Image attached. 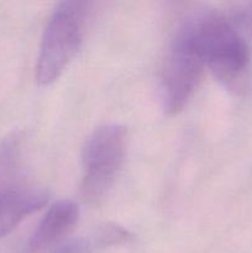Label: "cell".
I'll return each instance as SVG.
<instances>
[{
	"mask_svg": "<svg viewBox=\"0 0 252 253\" xmlns=\"http://www.w3.org/2000/svg\"><path fill=\"white\" fill-rule=\"evenodd\" d=\"M52 253H93V247L86 240L74 239L58 245Z\"/></svg>",
	"mask_w": 252,
	"mask_h": 253,
	"instance_id": "cell-9",
	"label": "cell"
},
{
	"mask_svg": "<svg viewBox=\"0 0 252 253\" xmlns=\"http://www.w3.org/2000/svg\"><path fill=\"white\" fill-rule=\"evenodd\" d=\"M79 208L71 200L54 203L35 229L29 242V253H39L58 244L78 222Z\"/></svg>",
	"mask_w": 252,
	"mask_h": 253,
	"instance_id": "cell-5",
	"label": "cell"
},
{
	"mask_svg": "<svg viewBox=\"0 0 252 253\" xmlns=\"http://www.w3.org/2000/svg\"><path fill=\"white\" fill-rule=\"evenodd\" d=\"M187 22L205 67L224 85L240 86L252 57V1L204 10L188 17Z\"/></svg>",
	"mask_w": 252,
	"mask_h": 253,
	"instance_id": "cell-1",
	"label": "cell"
},
{
	"mask_svg": "<svg viewBox=\"0 0 252 253\" xmlns=\"http://www.w3.org/2000/svg\"><path fill=\"white\" fill-rule=\"evenodd\" d=\"M127 130L119 124L96 128L83 150L82 197L89 204H98L113 187L125 160Z\"/></svg>",
	"mask_w": 252,
	"mask_h": 253,
	"instance_id": "cell-3",
	"label": "cell"
},
{
	"mask_svg": "<svg viewBox=\"0 0 252 253\" xmlns=\"http://www.w3.org/2000/svg\"><path fill=\"white\" fill-rule=\"evenodd\" d=\"M205 64L198 53L185 20L175 31L162 67V99L166 113L174 115L192 99Z\"/></svg>",
	"mask_w": 252,
	"mask_h": 253,
	"instance_id": "cell-4",
	"label": "cell"
},
{
	"mask_svg": "<svg viewBox=\"0 0 252 253\" xmlns=\"http://www.w3.org/2000/svg\"><path fill=\"white\" fill-rule=\"evenodd\" d=\"M128 232L126 230L121 229L119 226H113V225H106L99 230V234L96 236L98 244L101 246L106 245H114L118 242H123L127 240Z\"/></svg>",
	"mask_w": 252,
	"mask_h": 253,
	"instance_id": "cell-8",
	"label": "cell"
},
{
	"mask_svg": "<svg viewBox=\"0 0 252 253\" xmlns=\"http://www.w3.org/2000/svg\"><path fill=\"white\" fill-rule=\"evenodd\" d=\"M88 2L62 1L47 20L36 63V81L49 85L62 76L78 52L89 14Z\"/></svg>",
	"mask_w": 252,
	"mask_h": 253,
	"instance_id": "cell-2",
	"label": "cell"
},
{
	"mask_svg": "<svg viewBox=\"0 0 252 253\" xmlns=\"http://www.w3.org/2000/svg\"><path fill=\"white\" fill-rule=\"evenodd\" d=\"M24 137L12 133L0 142V192L26 185L22 183Z\"/></svg>",
	"mask_w": 252,
	"mask_h": 253,
	"instance_id": "cell-7",
	"label": "cell"
},
{
	"mask_svg": "<svg viewBox=\"0 0 252 253\" xmlns=\"http://www.w3.org/2000/svg\"><path fill=\"white\" fill-rule=\"evenodd\" d=\"M48 194L29 185L0 192V239L9 235L26 216L41 209Z\"/></svg>",
	"mask_w": 252,
	"mask_h": 253,
	"instance_id": "cell-6",
	"label": "cell"
}]
</instances>
